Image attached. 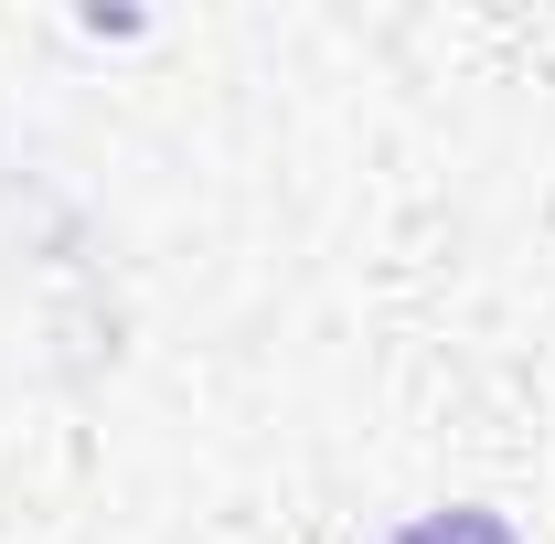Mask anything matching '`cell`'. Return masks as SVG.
<instances>
[{"label":"cell","mask_w":555,"mask_h":544,"mask_svg":"<svg viewBox=\"0 0 555 544\" xmlns=\"http://www.w3.org/2000/svg\"><path fill=\"white\" fill-rule=\"evenodd\" d=\"M385 544H524V534H513V513H491V502H449V513H416L406 534H385Z\"/></svg>","instance_id":"cell-1"}]
</instances>
